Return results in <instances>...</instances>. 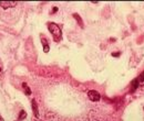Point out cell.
<instances>
[{"instance_id": "10", "label": "cell", "mask_w": 144, "mask_h": 121, "mask_svg": "<svg viewBox=\"0 0 144 121\" xmlns=\"http://www.w3.org/2000/svg\"><path fill=\"white\" fill-rule=\"evenodd\" d=\"M137 79H138V82H140V84H144V72L138 76Z\"/></svg>"}, {"instance_id": "14", "label": "cell", "mask_w": 144, "mask_h": 121, "mask_svg": "<svg viewBox=\"0 0 144 121\" xmlns=\"http://www.w3.org/2000/svg\"><path fill=\"white\" fill-rule=\"evenodd\" d=\"M1 70H2V68H1V65H0V73H1Z\"/></svg>"}, {"instance_id": "1", "label": "cell", "mask_w": 144, "mask_h": 121, "mask_svg": "<svg viewBox=\"0 0 144 121\" xmlns=\"http://www.w3.org/2000/svg\"><path fill=\"white\" fill-rule=\"evenodd\" d=\"M48 29L50 33L53 36L54 42H60L61 38H62V31H61V28L58 26L54 22H48Z\"/></svg>"}, {"instance_id": "8", "label": "cell", "mask_w": 144, "mask_h": 121, "mask_svg": "<svg viewBox=\"0 0 144 121\" xmlns=\"http://www.w3.org/2000/svg\"><path fill=\"white\" fill-rule=\"evenodd\" d=\"M22 88H23L26 95H28V96L31 95V89H30V87L27 85V82H22Z\"/></svg>"}, {"instance_id": "6", "label": "cell", "mask_w": 144, "mask_h": 121, "mask_svg": "<svg viewBox=\"0 0 144 121\" xmlns=\"http://www.w3.org/2000/svg\"><path fill=\"white\" fill-rule=\"evenodd\" d=\"M72 16L76 19V21L78 22V24H79L80 26H81V28H84V24H83V20L81 19V16L78 14V13H73V14H72Z\"/></svg>"}, {"instance_id": "12", "label": "cell", "mask_w": 144, "mask_h": 121, "mask_svg": "<svg viewBox=\"0 0 144 121\" xmlns=\"http://www.w3.org/2000/svg\"><path fill=\"white\" fill-rule=\"evenodd\" d=\"M58 11V7H53L52 8V12H57Z\"/></svg>"}, {"instance_id": "11", "label": "cell", "mask_w": 144, "mask_h": 121, "mask_svg": "<svg viewBox=\"0 0 144 121\" xmlns=\"http://www.w3.org/2000/svg\"><path fill=\"white\" fill-rule=\"evenodd\" d=\"M120 55H121V53H120V52H118V53H115V52H114V53H112V56H120Z\"/></svg>"}, {"instance_id": "2", "label": "cell", "mask_w": 144, "mask_h": 121, "mask_svg": "<svg viewBox=\"0 0 144 121\" xmlns=\"http://www.w3.org/2000/svg\"><path fill=\"white\" fill-rule=\"evenodd\" d=\"M88 97L91 101H99L101 99V95L96 90H89L88 92Z\"/></svg>"}, {"instance_id": "3", "label": "cell", "mask_w": 144, "mask_h": 121, "mask_svg": "<svg viewBox=\"0 0 144 121\" xmlns=\"http://www.w3.org/2000/svg\"><path fill=\"white\" fill-rule=\"evenodd\" d=\"M17 4H18L17 1H1L0 2V7L2 9H8L10 7H16Z\"/></svg>"}, {"instance_id": "9", "label": "cell", "mask_w": 144, "mask_h": 121, "mask_svg": "<svg viewBox=\"0 0 144 121\" xmlns=\"http://www.w3.org/2000/svg\"><path fill=\"white\" fill-rule=\"evenodd\" d=\"M26 118H27V112L24 111V110H21V111L19 112V121L24 120Z\"/></svg>"}, {"instance_id": "5", "label": "cell", "mask_w": 144, "mask_h": 121, "mask_svg": "<svg viewBox=\"0 0 144 121\" xmlns=\"http://www.w3.org/2000/svg\"><path fill=\"white\" fill-rule=\"evenodd\" d=\"M41 42H42V45H43V51L44 53H48L50 51V46H49V43H48V40H47V38H44L43 35H41Z\"/></svg>"}, {"instance_id": "7", "label": "cell", "mask_w": 144, "mask_h": 121, "mask_svg": "<svg viewBox=\"0 0 144 121\" xmlns=\"http://www.w3.org/2000/svg\"><path fill=\"white\" fill-rule=\"evenodd\" d=\"M138 84H140V82H138V79L137 78L134 79V80L132 82V84H131V92H135V90H136Z\"/></svg>"}, {"instance_id": "15", "label": "cell", "mask_w": 144, "mask_h": 121, "mask_svg": "<svg viewBox=\"0 0 144 121\" xmlns=\"http://www.w3.org/2000/svg\"><path fill=\"white\" fill-rule=\"evenodd\" d=\"M16 121H19V120H16Z\"/></svg>"}, {"instance_id": "4", "label": "cell", "mask_w": 144, "mask_h": 121, "mask_svg": "<svg viewBox=\"0 0 144 121\" xmlns=\"http://www.w3.org/2000/svg\"><path fill=\"white\" fill-rule=\"evenodd\" d=\"M31 107H32V111H33L34 117L39 118V108H38V104H37L35 99H32V100H31Z\"/></svg>"}, {"instance_id": "13", "label": "cell", "mask_w": 144, "mask_h": 121, "mask_svg": "<svg viewBox=\"0 0 144 121\" xmlns=\"http://www.w3.org/2000/svg\"><path fill=\"white\" fill-rule=\"evenodd\" d=\"M0 121H5V120H4V118H2V117H0Z\"/></svg>"}]
</instances>
